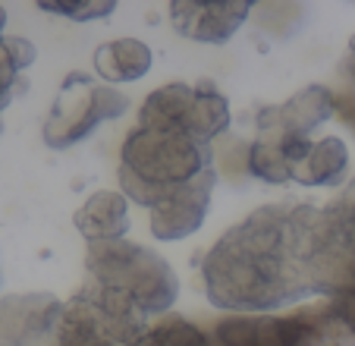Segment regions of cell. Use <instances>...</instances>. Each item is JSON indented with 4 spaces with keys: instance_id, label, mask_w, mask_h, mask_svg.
Segmentation results:
<instances>
[{
    "instance_id": "obj_9",
    "label": "cell",
    "mask_w": 355,
    "mask_h": 346,
    "mask_svg": "<svg viewBox=\"0 0 355 346\" xmlns=\"http://www.w3.org/2000/svg\"><path fill=\"white\" fill-rule=\"evenodd\" d=\"M63 306L54 293L0 296V346H57Z\"/></svg>"
},
{
    "instance_id": "obj_16",
    "label": "cell",
    "mask_w": 355,
    "mask_h": 346,
    "mask_svg": "<svg viewBox=\"0 0 355 346\" xmlns=\"http://www.w3.org/2000/svg\"><path fill=\"white\" fill-rule=\"evenodd\" d=\"M139 346H214L211 331H201L195 321L182 315H164L157 324L145 331Z\"/></svg>"
},
{
    "instance_id": "obj_7",
    "label": "cell",
    "mask_w": 355,
    "mask_h": 346,
    "mask_svg": "<svg viewBox=\"0 0 355 346\" xmlns=\"http://www.w3.org/2000/svg\"><path fill=\"white\" fill-rule=\"evenodd\" d=\"M148 327V315L139 308L82 283L79 293L63 306L57 346H139Z\"/></svg>"
},
{
    "instance_id": "obj_10",
    "label": "cell",
    "mask_w": 355,
    "mask_h": 346,
    "mask_svg": "<svg viewBox=\"0 0 355 346\" xmlns=\"http://www.w3.org/2000/svg\"><path fill=\"white\" fill-rule=\"evenodd\" d=\"M336 110V94L327 85H305L283 104L261 107L255 117V139L289 142L311 139L321 123H327Z\"/></svg>"
},
{
    "instance_id": "obj_15",
    "label": "cell",
    "mask_w": 355,
    "mask_h": 346,
    "mask_svg": "<svg viewBox=\"0 0 355 346\" xmlns=\"http://www.w3.org/2000/svg\"><path fill=\"white\" fill-rule=\"evenodd\" d=\"M349 176V145L340 135H324L315 139L299 167H295L293 183L302 186H340Z\"/></svg>"
},
{
    "instance_id": "obj_5",
    "label": "cell",
    "mask_w": 355,
    "mask_h": 346,
    "mask_svg": "<svg viewBox=\"0 0 355 346\" xmlns=\"http://www.w3.org/2000/svg\"><path fill=\"white\" fill-rule=\"evenodd\" d=\"M129 110V98L116 85H104L101 79L88 73H69L57 92L54 104L44 117L41 139L47 148L63 151L73 148L76 142L88 139L101 123L120 120Z\"/></svg>"
},
{
    "instance_id": "obj_8",
    "label": "cell",
    "mask_w": 355,
    "mask_h": 346,
    "mask_svg": "<svg viewBox=\"0 0 355 346\" xmlns=\"http://www.w3.org/2000/svg\"><path fill=\"white\" fill-rule=\"evenodd\" d=\"M315 283L324 299L355 290V180L340 199L321 208L315 233Z\"/></svg>"
},
{
    "instance_id": "obj_4",
    "label": "cell",
    "mask_w": 355,
    "mask_h": 346,
    "mask_svg": "<svg viewBox=\"0 0 355 346\" xmlns=\"http://www.w3.org/2000/svg\"><path fill=\"white\" fill-rule=\"evenodd\" d=\"M214 346H355L327 299L293 312L227 315L211 327Z\"/></svg>"
},
{
    "instance_id": "obj_17",
    "label": "cell",
    "mask_w": 355,
    "mask_h": 346,
    "mask_svg": "<svg viewBox=\"0 0 355 346\" xmlns=\"http://www.w3.org/2000/svg\"><path fill=\"white\" fill-rule=\"evenodd\" d=\"M38 10L73 22H94V19H107L116 10V3L114 0H41Z\"/></svg>"
},
{
    "instance_id": "obj_19",
    "label": "cell",
    "mask_w": 355,
    "mask_h": 346,
    "mask_svg": "<svg viewBox=\"0 0 355 346\" xmlns=\"http://www.w3.org/2000/svg\"><path fill=\"white\" fill-rule=\"evenodd\" d=\"M340 76L349 82V85H355V35L349 38V51H346V57H343V63H340Z\"/></svg>"
},
{
    "instance_id": "obj_2",
    "label": "cell",
    "mask_w": 355,
    "mask_h": 346,
    "mask_svg": "<svg viewBox=\"0 0 355 346\" xmlns=\"http://www.w3.org/2000/svg\"><path fill=\"white\" fill-rule=\"evenodd\" d=\"M208 170H214L211 145L176 129L135 126L120 148L116 180L120 192L148 211Z\"/></svg>"
},
{
    "instance_id": "obj_3",
    "label": "cell",
    "mask_w": 355,
    "mask_h": 346,
    "mask_svg": "<svg viewBox=\"0 0 355 346\" xmlns=\"http://www.w3.org/2000/svg\"><path fill=\"white\" fill-rule=\"evenodd\" d=\"M85 283L114 296L141 315H170L180 296L176 271L161 252L132 240L85 246Z\"/></svg>"
},
{
    "instance_id": "obj_14",
    "label": "cell",
    "mask_w": 355,
    "mask_h": 346,
    "mask_svg": "<svg viewBox=\"0 0 355 346\" xmlns=\"http://www.w3.org/2000/svg\"><path fill=\"white\" fill-rule=\"evenodd\" d=\"M155 67V53L139 38H114L94 51V73L104 85L139 82Z\"/></svg>"
},
{
    "instance_id": "obj_13",
    "label": "cell",
    "mask_w": 355,
    "mask_h": 346,
    "mask_svg": "<svg viewBox=\"0 0 355 346\" xmlns=\"http://www.w3.org/2000/svg\"><path fill=\"white\" fill-rule=\"evenodd\" d=\"M129 205L132 201L123 192L114 189H101V192L88 195L85 205L73 214V226L79 230V236L85 240V246L92 242H114V240H126L129 233Z\"/></svg>"
},
{
    "instance_id": "obj_11",
    "label": "cell",
    "mask_w": 355,
    "mask_h": 346,
    "mask_svg": "<svg viewBox=\"0 0 355 346\" xmlns=\"http://www.w3.org/2000/svg\"><path fill=\"white\" fill-rule=\"evenodd\" d=\"M214 183H217V170H208L201 173L198 180L176 189L173 195H167L164 201H157L155 208H148V230H151V236L161 242H180L186 236H192L195 230H201V224L208 220V211H211Z\"/></svg>"
},
{
    "instance_id": "obj_6",
    "label": "cell",
    "mask_w": 355,
    "mask_h": 346,
    "mask_svg": "<svg viewBox=\"0 0 355 346\" xmlns=\"http://www.w3.org/2000/svg\"><path fill=\"white\" fill-rule=\"evenodd\" d=\"M139 126L176 129L205 145H214L217 135L230 129V101L211 79L167 82L145 98L139 110Z\"/></svg>"
},
{
    "instance_id": "obj_18",
    "label": "cell",
    "mask_w": 355,
    "mask_h": 346,
    "mask_svg": "<svg viewBox=\"0 0 355 346\" xmlns=\"http://www.w3.org/2000/svg\"><path fill=\"white\" fill-rule=\"evenodd\" d=\"M26 88L28 82L22 79V69L13 60V51H10V35L0 32V113L7 110L16 94H22Z\"/></svg>"
},
{
    "instance_id": "obj_1",
    "label": "cell",
    "mask_w": 355,
    "mask_h": 346,
    "mask_svg": "<svg viewBox=\"0 0 355 346\" xmlns=\"http://www.w3.org/2000/svg\"><path fill=\"white\" fill-rule=\"evenodd\" d=\"M318 217L321 205L286 199L230 226L201 258L208 302L233 315H270L318 296Z\"/></svg>"
},
{
    "instance_id": "obj_12",
    "label": "cell",
    "mask_w": 355,
    "mask_h": 346,
    "mask_svg": "<svg viewBox=\"0 0 355 346\" xmlns=\"http://www.w3.org/2000/svg\"><path fill=\"white\" fill-rule=\"evenodd\" d=\"M252 16V3L245 0H180L170 3V22L189 41L223 44L242 28Z\"/></svg>"
}]
</instances>
